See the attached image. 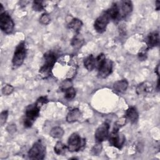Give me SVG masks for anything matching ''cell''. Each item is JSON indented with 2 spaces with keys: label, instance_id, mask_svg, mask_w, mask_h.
<instances>
[{
  "label": "cell",
  "instance_id": "7a4b0ae2",
  "mask_svg": "<svg viewBox=\"0 0 160 160\" xmlns=\"http://www.w3.org/2000/svg\"><path fill=\"white\" fill-rule=\"evenodd\" d=\"M56 57L54 52L48 51L44 55V62L39 69V74L43 78H46L51 73L52 69L56 62Z\"/></svg>",
  "mask_w": 160,
  "mask_h": 160
},
{
  "label": "cell",
  "instance_id": "603a6c76",
  "mask_svg": "<svg viewBox=\"0 0 160 160\" xmlns=\"http://www.w3.org/2000/svg\"><path fill=\"white\" fill-rule=\"evenodd\" d=\"M44 8L43 1H34L32 3V9L36 11H42Z\"/></svg>",
  "mask_w": 160,
  "mask_h": 160
},
{
  "label": "cell",
  "instance_id": "f1b7e54d",
  "mask_svg": "<svg viewBox=\"0 0 160 160\" xmlns=\"http://www.w3.org/2000/svg\"><path fill=\"white\" fill-rule=\"evenodd\" d=\"M83 44V41L82 39H80V38L78 37H75L74 39H72V45L74 47V48H80V46Z\"/></svg>",
  "mask_w": 160,
  "mask_h": 160
},
{
  "label": "cell",
  "instance_id": "5b68a950",
  "mask_svg": "<svg viewBox=\"0 0 160 160\" xmlns=\"http://www.w3.org/2000/svg\"><path fill=\"white\" fill-rule=\"evenodd\" d=\"M28 155L31 159H43L46 155V147L40 140L38 141L29 149Z\"/></svg>",
  "mask_w": 160,
  "mask_h": 160
},
{
  "label": "cell",
  "instance_id": "7402d4cb",
  "mask_svg": "<svg viewBox=\"0 0 160 160\" xmlns=\"http://www.w3.org/2000/svg\"><path fill=\"white\" fill-rule=\"evenodd\" d=\"M76 96V91L75 89L70 87L66 90H64V97L67 99H73Z\"/></svg>",
  "mask_w": 160,
  "mask_h": 160
},
{
  "label": "cell",
  "instance_id": "836d02e7",
  "mask_svg": "<svg viewBox=\"0 0 160 160\" xmlns=\"http://www.w3.org/2000/svg\"><path fill=\"white\" fill-rule=\"evenodd\" d=\"M159 65L158 64V66H157V68H156V72L157 73V74L159 76Z\"/></svg>",
  "mask_w": 160,
  "mask_h": 160
},
{
  "label": "cell",
  "instance_id": "cb8c5ba5",
  "mask_svg": "<svg viewBox=\"0 0 160 160\" xmlns=\"http://www.w3.org/2000/svg\"><path fill=\"white\" fill-rule=\"evenodd\" d=\"M14 90V88L10 85V84H6L5 86H3L2 89V93L4 94V95H9L11 94L12 91Z\"/></svg>",
  "mask_w": 160,
  "mask_h": 160
},
{
  "label": "cell",
  "instance_id": "8992f818",
  "mask_svg": "<svg viewBox=\"0 0 160 160\" xmlns=\"http://www.w3.org/2000/svg\"><path fill=\"white\" fill-rule=\"evenodd\" d=\"M86 141L77 133L72 134L68 141V149L71 152L78 151L85 146Z\"/></svg>",
  "mask_w": 160,
  "mask_h": 160
},
{
  "label": "cell",
  "instance_id": "d4e9b609",
  "mask_svg": "<svg viewBox=\"0 0 160 160\" xmlns=\"http://www.w3.org/2000/svg\"><path fill=\"white\" fill-rule=\"evenodd\" d=\"M50 17L47 13H44L41 15V16L39 18V22L42 24H48L50 22Z\"/></svg>",
  "mask_w": 160,
  "mask_h": 160
},
{
  "label": "cell",
  "instance_id": "44dd1931",
  "mask_svg": "<svg viewBox=\"0 0 160 160\" xmlns=\"http://www.w3.org/2000/svg\"><path fill=\"white\" fill-rule=\"evenodd\" d=\"M150 85H149V84L147 85L146 82H144V83H142V84L138 85V86L136 88L137 93L138 94H144L147 92L151 91V88H150Z\"/></svg>",
  "mask_w": 160,
  "mask_h": 160
},
{
  "label": "cell",
  "instance_id": "9a60e30c",
  "mask_svg": "<svg viewBox=\"0 0 160 160\" xmlns=\"http://www.w3.org/2000/svg\"><path fill=\"white\" fill-rule=\"evenodd\" d=\"M84 65L88 71H92L96 67V59L91 54L84 59Z\"/></svg>",
  "mask_w": 160,
  "mask_h": 160
},
{
  "label": "cell",
  "instance_id": "4316f807",
  "mask_svg": "<svg viewBox=\"0 0 160 160\" xmlns=\"http://www.w3.org/2000/svg\"><path fill=\"white\" fill-rule=\"evenodd\" d=\"M8 117V111L6 110V111H3L2 112H1V115H0L1 126H3L6 123Z\"/></svg>",
  "mask_w": 160,
  "mask_h": 160
},
{
  "label": "cell",
  "instance_id": "3957f363",
  "mask_svg": "<svg viewBox=\"0 0 160 160\" xmlns=\"http://www.w3.org/2000/svg\"><path fill=\"white\" fill-rule=\"evenodd\" d=\"M41 108L36 104L29 105L25 112V118L24 119V125L26 128H30L32 126L36 119L39 115Z\"/></svg>",
  "mask_w": 160,
  "mask_h": 160
},
{
  "label": "cell",
  "instance_id": "2e32d148",
  "mask_svg": "<svg viewBox=\"0 0 160 160\" xmlns=\"http://www.w3.org/2000/svg\"><path fill=\"white\" fill-rule=\"evenodd\" d=\"M128 86V81L126 79H122L115 82L113 85V88L116 91L118 92H123L127 89Z\"/></svg>",
  "mask_w": 160,
  "mask_h": 160
},
{
  "label": "cell",
  "instance_id": "7c38bea8",
  "mask_svg": "<svg viewBox=\"0 0 160 160\" xmlns=\"http://www.w3.org/2000/svg\"><path fill=\"white\" fill-rule=\"evenodd\" d=\"M81 116V113L79 109L78 108H74L68 112L66 116V121L69 123L76 122L78 121Z\"/></svg>",
  "mask_w": 160,
  "mask_h": 160
},
{
  "label": "cell",
  "instance_id": "5bb4252c",
  "mask_svg": "<svg viewBox=\"0 0 160 160\" xmlns=\"http://www.w3.org/2000/svg\"><path fill=\"white\" fill-rule=\"evenodd\" d=\"M159 36L157 32H152L149 34L147 37V44L149 48H153L159 44Z\"/></svg>",
  "mask_w": 160,
  "mask_h": 160
},
{
  "label": "cell",
  "instance_id": "4dcf8cb0",
  "mask_svg": "<svg viewBox=\"0 0 160 160\" xmlns=\"http://www.w3.org/2000/svg\"><path fill=\"white\" fill-rule=\"evenodd\" d=\"M71 82L70 80H66V81H64L63 83L62 84L61 88H62V89L63 90H66V89H68V88L71 87Z\"/></svg>",
  "mask_w": 160,
  "mask_h": 160
},
{
  "label": "cell",
  "instance_id": "ba28073f",
  "mask_svg": "<svg viewBox=\"0 0 160 160\" xmlns=\"http://www.w3.org/2000/svg\"><path fill=\"white\" fill-rule=\"evenodd\" d=\"M110 19L106 11L102 12L96 20L94 23V28L95 30L99 32H103L107 27V25L109 22Z\"/></svg>",
  "mask_w": 160,
  "mask_h": 160
},
{
  "label": "cell",
  "instance_id": "83f0119b",
  "mask_svg": "<svg viewBox=\"0 0 160 160\" xmlns=\"http://www.w3.org/2000/svg\"><path fill=\"white\" fill-rule=\"evenodd\" d=\"M126 118H121V119H119L116 123H115V126H114V129L115 130H118L119 128L124 126L126 124Z\"/></svg>",
  "mask_w": 160,
  "mask_h": 160
},
{
  "label": "cell",
  "instance_id": "9c48e42d",
  "mask_svg": "<svg viewBox=\"0 0 160 160\" xmlns=\"http://www.w3.org/2000/svg\"><path fill=\"white\" fill-rule=\"evenodd\" d=\"M109 124L107 122L102 123L96 130L94 138L97 142H101L109 136Z\"/></svg>",
  "mask_w": 160,
  "mask_h": 160
},
{
  "label": "cell",
  "instance_id": "d6986e66",
  "mask_svg": "<svg viewBox=\"0 0 160 160\" xmlns=\"http://www.w3.org/2000/svg\"><path fill=\"white\" fill-rule=\"evenodd\" d=\"M64 130L62 128L59 126L54 127L50 131V135L53 138H60L64 134Z\"/></svg>",
  "mask_w": 160,
  "mask_h": 160
},
{
  "label": "cell",
  "instance_id": "ffe728a7",
  "mask_svg": "<svg viewBox=\"0 0 160 160\" xmlns=\"http://www.w3.org/2000/svg\"><path fill=\"white\" fill-rule=\"evenodd\" d=\"M82 25V23L81 21L78 19H72V20H71L68 24V28L73 29L76 32H78L80 30Z\"/></svg>",
  "mask_w": 160,
  "mask_h": 160
},
{
  "label": "cell",
  "instance_id": "4fadbf2b",
  "mask_svg": "<svg viewBox=\"0 0 160 160\" xmlns=\"http://www.w3.org/2000/svg\"><path fill=\"white\" fill-rule=\"evenodd\" d=\"M126 118L131 122V123H136L139 118V114L136 108L130 107L126 112Z\"/></svg>",
  "mask_w": 160,
  "mask_h": 160
},
{
  "label": "cell",
  "instance_id": "8fae6325",
  "mask_svg": "<svg viewBox=\"0 0 160 160\" xmlns=\"http://www.w3.org/2000/svg\"><path fill=\"white\" fill-rule=\"evenodd\" d=\"M106 12L108 14L110 20H117L121 15L119 8L116 4H112V6L107 11H106Z\"/></svg>",
  "mask_w": 160,
  "mask_h": 160
},
{
  "label": "cell",
  "instance_id": "6da1fadb",
  "mask_svg": "<svg viewBox=\"0 0 160 160\" xmlns=\"http://www.w3.org/2000/svg\"><path fill=\"white\" fill-rule=\"evenodd\" d=\"M96 66L98 69V76L101 78H105L112 72V62L106 59L103 54H99L96 58Z\"/></svg>",
  "mask_w": 160,
  "mask_h": 160
},
{
  "label": "cell",
  "instance_id": "484cf974",
  "mask_svg": "<svg viewBox=\"0 0 160 160\" xmlns=\"http://www.w3.org/2000/svg\"><path fill=\"white\" fill-rule=\"evenodd\" d=\"M101 149H102V146L101 144V142H97V144H95L92 148V150H91L92 154L94 156H97L101 152Z\"/></svg>",
  "mask_w": 160,
  "mask_h": 160
},
{
  "label": "cell",
  "instance_id": "52a82bcc",
  "mask_svg": "<svg viewBox=\"0 0 160 160\" xmlns=\"http://www.w3.org/2000/svg\"><path fill=\"white\" fill-rule=\"evenodd\" d=\"M14 22L6 12L0 14V28L6 34H10L14 29Z\"/></svg>",
  "mask_w": 160,
  "mask_h": 160
},
{
  "label": "cell",
  "instance_id": "ac0fdd59",
  "mask_svg": "<svg viewBox=\"0 0 160 160\" xmlns=\"http://www.w3.org/2000/svg\"><path fill=\"white\" fill-rule=\"evenodd\" d=\"M68 149V146H66L64 143H62V142L58 141L54 148V152L56 154L58 155H63L66 153V150Z\"/></svg>",
  "mask_w": 160,
  "mask_h": 160
},
{
  "label": "cell",
  "instance_id": "1f68e13d",
  "mask_svg": "<svg viewBox=\"0 0 160 160\" xmlns=\"http://www.w3.org/2000/svg\"><path fill=\"white\" fill-rule=\"evenodd\" d=\"M7 129H8L9 132H11L12 131L13 132H14V131H16V126H15L14 124H11L10 126H8Z\"/></svg>",
  "mask_w": 160,
  "mask_h": 160
},
{
  "label": "cell",
  "instance_id": "30bf717a",
  "mask_svg": "<svg viewBox=\"0 0 160 160\" xmlns=\"http://www.w3.org/2000/svg\"><path fill=\"white\" fill-rule=\"evenodd\" d=\"M108 137L110 144L118 149H121L125 142L124 136L122 134H119L118 130L113 129Z\"/></svg>",
  "mask_w": 160,
  "mask_h": 160
},
{
  "label": "cell",
  "instance_id": "e0dca14e",
  "mask_svg": "<svg viewBox=\"0 0 160 160\" xmlns=\"http://www.w3.org/2000/svg\"><path fill=\"white\" fill-rule=\"evenodd\" d=\"M122 16L125 17L129 15L132 10V4L130 1H124L121 3V6Z\"/></svg>",
  "mask_w": 160,
  "mask_h": 160
},
{
  "label": "cell",
  "instance_id": "d6a6232c",
  "mask_svg": "<svg viewBox=\"0 0 160 160\" xmlns=\"http://www.w3.org/2000/svg\"><path fill=\"white\" fill-rule=\"evenodd\" d=\"M160 8V2L159 1H157L156 2V10H159Z\"/></svg>",
  "mask_w": 160,
  "mask_h": 160
},
{
  "label": "cell",
  "instance_id": "277c9868",
  "mask_svg": "<svg viewBox=\"0 0 160 160\" xmlns=\"http://www.w3.org/2000/svg\"><path fill=\"white\" fill-rule=\"evenodd\" d=\"M26 56V48L24 41L20 42L15 49L12 62L15 67L22 65Z\"/></svg>",
  "mask_w": 160,
  "mask_h": 160
},
{
  "label": "cell",
  "instance_id": "f546056e",
  "mask_svg": "<svg viewBox=\"0 0 160 160\" xmlns=\"http://www.w3.org/2000/svg\"><path fill=\"white\" fill-rule=\"evenodd\" d=\"M48 99L46 98V97L41 96V97H40V98L37 100V101H36V103L40 108H41L44 104H46V103L48 102Z\"/></svg>",
  "mask_w": 160,
  "mask_h": 160
}]
</instances>
